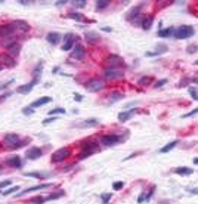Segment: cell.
Wrapping results in <instances>:
<instances>
[{
    "label": "cell",
    "instance_id": "cell-18",
    "mask_svg": "<svg viewBox=\"0 0 198 204\" xmlns=\"http://www.w3.org/2000/svg\"><path fill=\"white\" fill-rule=\"evenodd\" d=\"M164 52H167V46L158 45V47H157L155 52H147V56H157V55H161V53H164Z\"/></svg>",
    "mask_w": 198,
    "mask_h": 204
},
{
    "label": "cell",
    "instance_id": "cell-9",
    "mask_svg": "<svg viewBox=\"0 0 198 204\" xmlns=\"http://www.w3.org/2000/svg\"><path fill=\"white\" fill-rule=\"evenodd\" d=\"M37 81H39V80L34 79L33 81H30V83H27V85L19 86V87L17 89V92H18V93H21V95H27V93H30V92L33 90L34 85H37Z\"/></svg>",
    "mask_w": 198,
    "mask_h": 204
},
{
    "label": "cell",
    "instance_id": "cell-51",
    "mask_svg": "<svg viewBox=\"0 0 198 204\" xmlns=\"http://www.w3.org/2000/svg\"><path fill=\"white\" fill-rule=\"evenodd\" d=\"M143 200H145V194H142L141 197H139V198H138V203H142V201H143Z\"/></svg>",
    "mask_w": 198,
    "mask_h": 204
},
{
    "label": "cell",
    "instance_id": "cell-27",
    "mask_svg": "<svg viewBox=\"0 0 198 204\" xmlns=\"http://www.w3.org/2000/svg\"><path fill=\"white\" fill-rule=\"evenodd\" d=\"M3 62H5L7 67H15V65H17V62H15V58L9 56V55L3 56Z\"/></svg>",
    "mask_w": 198,
    "mask_h": 204
},
{
    "label": "cell",
    "instance_id": "cell-48",
    "mask_svg": "<svg viewBox=\"0 0 198 204\" xmlns=\"http://www.w3.org/2000/svg\"><path fill=\"white\" fill-rule=\"evenodd\" d=\"M74 99H75V101H81V99H83V96H81V95H79V93H75V95H74Z\"/></svg>",
    "mask_w": 198,
    "mask_h": 204
},
{
    "label": "cell",
    "instance_id": "cell-6",
    "mask_svg": "<svg viewBox=\"0 0 198 204\" xmlns=\"http://www.w3.org/2000/svg\"><path fill=\"white\" fill-rule=\"evenodd\" d=\"M124 74L121 73L120 70H115V68H107L104 71V77L107 80H117V79H121Z\"/></svg>",
    "mask_w": 198,
    "mask_h": 204
},
{
    "label": "cell",
    "instance_id": "cell-29",
    "mask_svg": "<svg viewBox=\"0 0 198 204\" xmlns=\"http://www.w3.org/2000/svg\"><path fill=\"white\" fill-rule=\"evenodd\" d=\"M25 176H31V177H39V179H45L47 177V173H25Z\"/></svg>",
    "mask_w": 198,
    "mask_h": 204
},
{
    "label": "cell",
    "instance_id": "cell-20",
    "mask_svg": "<svg viewBox=\"0 0 198 204\" xmlns=\"http://www.w3.org/2000/svg\"><path fill=\"white\" fill-rule=\"evenodd\" d=\"M175 173L182 175V176H188V175H192L194 169H189V167H177V169H175Z\"/></svg>",
    "mask_w": 198,
    "mask_h": 204
},
{
    "label": "cell",
    "instance_id": "cell-41",
    "mask_svg": "<svg viewBox=\"0 0 198 204\" xmlns=\"http://www.w3.org/2000/svg\"><path fill=\"white\" fill-rule=\"evenodd\" d=\"M33 113H34L33 108H28V107H27V108H24V109H22V114H25V115H31Z\"/></svg>",
    "mask_w": 198,
    "mask_h": 204
},
{
    "label": "cell",
    "instance_id": "cell-42",
    "mask_svg": "<svg viewBox=\"0 0 198 204\" xmlns=\"http://www.w3.org/2000/svg\"><path fill=\"white\" fill-rule=\"evenodd\" d=\"M113 188H114V189H115V191H118V189H121V188H123V182H115V183H114V185H113Z\"/></svg>",
    "mask_w": 198,
    "mask_h": 204
},
{
    "label": "cell",
    "instance_id": "cell-26",
    "mask_svg": "<svg viewBox=\"0 0 198 204\" xmlns=\"http://www.w3.org/2000/svg\"><path fill=\"white\" fill-rule=\"evenodd\" d=\"M152 22H154V18L152 17L145 18V19H143V22H142V28H143V30H149V28H151V25H152Z\"/></svg>",
    "mask_w": 198,
    "mask_h": 204
},
{
    "label": "cell",
    "instance_id": "cell-2",
    "mask_svg": "<svg viewBox=\"0 0 198 204\" xmlns=\"http://www.w3.org/2000/svg\"><path fill=\"white\" fill-rule=\"evenodd\" d=\"M71 155V149L70 148H59L58 151H55V153L52 154V157H51V160H52V163H59V161H64L65 158H68Z\"/></svg>",
    "mask_w": 198,
    "mask_h": 204
},
{
    "label": "cell",
    "instance_id": "cell-1",
    "mask_svg": "<svg viewBox=\"0 0 198 204\" xmlns=\"http://www.w3.org/2000/svg\"><path fill=\"white\" fill-rule=\"evenodd\" d=\"M194 34V28L191 27V25H182V27H179V28L175 30V34H173V37L175 39H188V37H191Z\"/></svg>",
    "mask_w": 198,
    "mask_h": 204
},
{
    "label": "cell",
    "instance_id": "cell-5",
    "mask_svg": "<svg viewBox=\"0 0 198 204\" xmlns=\"http://www.w3.org/2000/svg\"><path fill=\"white\" fill-rule=\"evenodd\" d=\"M105 64L108 65V68H117L118 67H123L124 64H123V59L118 56V55H109V56L105 59Z\"/></svg>",
    "mask_w": 198,
    "mask_h": 204
},
{
    "label": "cell",
    "instance_id": "cell-4",
    "mask_svg": "<svg viewBox=\"0 0 198 204\" xmlns=\"http://www.w3.org/2000/svg\"><path fill=\"white\" fill-rule=\"evenodd\" d=\"M104 87H105V83L99 79H92L86 83V89L89 92H99V90H102Z\"/></svg>",
    "mask_w": 198,
    "mask_h": 204
},
{
    "label": "cell",
    "instance_id": "cell-46",
    "mask_svg": "<svg viewBox=\"0 0 198 204\" xmlns=\"http://www.w3.org/2000/svg\"><path fill=\"white\" fill-rule=\"evenodd\" d=\"M12 182L11 181H3V182H0V188H5V187H9Z\"/></svg>",
    "mask_w": 198,
    "mask_h": 204
},
{
    "label": "cell",
    "instance_id": "cell-19",
    "mask_svg": "<svg viewBox=\"0 0 198 204\" xmlns=\"http://www.w3.org/2000/svg\"><path fill=\"white\" fill-rule=\"evenodd\" d=\"M19 51H21V45H18V43L12 45L11 47H9V56L17 58L18 55H19Z\"/></svg>",
    "mask_w": 198,
    "mask_h": 204
},
{
    "label": "cell",
    "instance_id": "cell-24",
    "mask_svg": "<svg viewBox=\"0 0 198 204\" xmlns=\"http://www.w3.org/2000/svg\"><path fill=\"white\" fill-rule=\"evenodd\" d=\"M135 113V109H130V111H124V113L118 114V120L120 121H127V120L132 117V114Z\"/></svg>",
    "mask_w": 198,
    "mask_h": 204
},
{
    "label": "cell",
    "instance_id": "cell-53",
    "mask_svg": "<svg viewBox=\"0 0 198 204\" xmlns=\"http://www.w3.org/2000/svg\"><path fill=\"white\" fill-rule=\"evenodd\" d=\"M7 96H9V93H6V95H2V96H0V102L3 101V99H6Z\"/></svg>",
    "mask_w": 198,
    "mask_h": 204
},
{
    "label": "cell",
    "instance_id": "cell-37",
    "mask_svg": "<svg viewBox=\"0 0 198 204\" xmlns=\"http://www.w3.org/2000/svg\"><path fill=\"white\" fill-rule=\"evenodd\" d=\"M109 98H113V101H118L120 98H123V95L118 93V92H114V93H111V96Z\"/></svg>",
    "mask_w": 198,
    "mask_h": 204
},
{
    "label": "cell",
    "instance_id": "cell-40",
    "mask_svg": "<svg viewBox=\"0 0 198 204\" xmlns=\"http://www.w3.org/2000/svg\"><path fill=\"white\" fill-rule=\"evenodd\" d=\"M101 198H102V201H104V204H107V203H108V200L111 198V192H108V194H104V195H102Z\"/></svg>",
    "mask_w": 198,
    "mask_h": 204
},
{
    "label": "cell",
    "instance_id": "cell-16",
    "mask_svg": "<svg viewBox=\"0 0 198 204\" xmlns=\"http://www.w3.org/2000/svg\"><path fill=\"white\" fill-rule=\"evenodd\" d=\"M52 101L51 96H45V98H40V99H37V101H34L33 104H31V107L33 108H37V107H41V105H46V104H49V102Z\"/></svg>",
    "mask_w": 198,
    "mask_h": 204
},
{
    "label": "cell",
    "instance_id": "cell-21",
    "mask_svg": "<svg viewBox=\"0 0 198 204\" xmlns=\"http://www.w3.org/2000/svg\"><path fill=\"white\" fill-rule=\"evenodd\" d=\"M13 24H15V27H17V28H19L21 31H22V33H27V31L30 30V25L25 22V21H15Z\"/></svg>",
    "mask_w": 198,
    "mask_h": 204
},
{
    "label": "cell",
    "instance_id": "cell-3",
    "mask_svg": "<svg viewBox=\"0 0 198 204\" xmlns=\"http://www.w3.org/2000/svg\"><path fill=\"white\" fill-rule=\"evenodd\" d=\"M17 27H15V24H3L2 27H0V39H11L13 33L17 31Z\"/></svg>",
    "mask_w": 198,
    "mask_h": 204
},
{
    "label": "cell",
    "instance_id": "cell-28",
    "mask_svg": "<svg viewBox=\"0 0 198 204\" xmlns=\"http://www.w3.org/2000/svg\"><path fill=\"white\" fill-rule=\"evenodd\" d=\"M83 148H85V151H89V153L93 154L95 151H98V148H99V147H98L96 143H86Z\"/></svg>",
    "mask_w": 198,
    "mask_h": 204
},
{
    "label": "cell",
    "instance_id": "cell-13",
    "mask_svg": "<svg viewBox=\"0 0 198 204\" xmlns=\"http://www.w3.org/2000/svg\"><path fill=\"white\" fill-rule=\"evenodd\" d=\"M51 187V183H41V185H36V187H30L27 189H24L22 192L18 194V197L19 195H22V194H27V192H33V191H40V189H46V188Z\"/></svg>",
    "mask_w": 198,
    "mask_h": 204
},
{
    "label": "cell",
    "instance_id": "cell-44",
    "mask_svg": "<svg viewBox=\"0 0 198 204\" xmlns=\"http://www.w3.org/2000/svg\"><path fill=\"white\" fill-rule=\"evenodd\" d=\"M53 121H56V117L52 115V119H46L45 121H43V124H49V123H53Z\"/></svg>",
    "mask_w": 198,
    "mask_h": 204
},
{
    "label": "cell",
    "instance_id": "cell-7",
    "mask_svg": "<svg viewBox=\"0 0 198 204\" xmlns=\"http://www.w3.org/2000/svg\"><path fill=\"white\" fill-rule=\"evenodd\" d=\"M120 141V136L118 135H105V136H102V145H105V147H113V145H115L117 142Z\"/></svg>",
    "mask_w": 198,
    "mask_h": 204
},
{
    "label": "cell",
    "instance_id": "cell-8",
    "mask_svg": "<svg viewBox=\"0 0 198 204\" xmlns=\"http://www.w3.org/2000/svg\"><path fill=\"white\" fill-rule=\"evenodd\" d=\"M75 36L71 33H68L67 36H65V39H64V45H62V51H71V47L74 46V43H75Z\"/></svg>",
    "mask_w": 198,
    "mask_h": 204
},
{
    "label": "cell",
    "instance_id": "cell-54",
    "mask_svg": "<svg viewBox=\"0 0 198 204\" xmlns=\"http://www.w3.org/2000/svg\"><path fill=\"white\" fill-rule=\"evenodd\" d=\"M65 3H68V2H65V0H64V2H56V5H59V6H61V5H65Z\"/></svg>",
    "mask_w": 198,
    "mask_h": 204
},
{
    "label": "cell",
    "instance_id": "cell-43",
    "mask_svg": "<svg viewBox=\"0 0 198 204\" xmlns=\"http://www.w3.org/2000/svg\"><path fill=\"white\" fill-rule=\"evenodd\" d=\"M86 3H87L86 0H77V2H74V5H75V6H79V7H83V6H85Z\"/></svg>",
    "mask_w": 198,
    "mask_h": 204
},
{
    "label": "cell",
    "instance_id": "cell-10",
    "mask_svg": "<svg viewBox=\"0 0 198 204\" xmlns=\"http://www.w3.org/2000/svg\"><path fill=\"white\" fill-rule=\"evenodd\" d=\"M85 55H86L85 47H83L81 45H75V47H74L73 53H71V56H73L74 59H79V61H81V59L85 58Z\"/></svg>",
    "mask_w": 198,
    "mask_h": 204
},
{
    "label": "cell",
    "instance_id": "cell-50",
    "mask_svg": "<svg viewBox=\"0 0 198 204\" xmlns=\"http://www.w3.org/2000/svg\"><path fill=\"white\" fill-rule=\"evenodd\" d=\"M191 194H198V188H192V189H188Z\"/></svg>",
    "mask_w": 198,
    "mask_h": 204
},
{
    "label": "cell",
    "instance_id": "cell-15",
    "mask_svg": "<svg viewBox=\"0 0 198 204\" xmlns=\"http://www.w3.org/2000/svg\"><path fill=\"white\" fill-rule=\"evenodd\" d=\"M46 39H47V41H49L51 45H58V43L61 41V34H58V33H49Z\"/></svg>",
    "mask_w": 198,
    "mask_h": 204
},
{
    "label": "cell",
    "instance_id": "cell-30",
    "mask_svg": "<svg viewBox=\"0 0 198 204\" xmlns=\"http://www.w3.org/2000/svg\"><path fill=\"white\" fill-rule=\"evenodd\" d=\"M108 3H109L108 0H98V2H96V7H98V9H104V7H107V6H108Z\"/></svg>",
    "mask_w": 198,
    "mask_h": 204
},
{
    "label": "cell",
    "instance_id": "cell-12",
    "mask_svg": "<svg viewBox=\"0 0 198 204\" xmlns=\"http://www.w3.org/2000/svg\"><path fill=\"white\" fill-rule=\"evenodd\" d=\"M6 166H9V167H13V169H19L21 166H22V161L21 158L15 155V157H11V158L6 160Z\"/></svg>",
    "mask_w": 198,
    "mask_h": 204
},
{
    "label": "cell",
    "instance_id": "cell-39",
    "mask_svg": "<svg viewBox=\"0 0 198 204\" xmlns=\"http://www.w3.org/2000/svg\"><path fill=\"white\" fill-rule=\"evenodd\" d=\"M189 95H191V96H192L195 101H198V93H197V90H195V89H192V87H191V89H189Z\"/></svg>",
    "mask_w": 198,
    "mask_h": 204
},
{
    "label": "cell",
    "instance_id": "cell-56",
    "mask_svg": "<svg viewBox=\"0 0 198 204\" xmlns=\"http://www.w3.org/2000/svg\"><path fill=\"white\" fill-rule=\"evenodd\" d=\"M161 204H169V203H161Z\"/></svg>",
    "mask_w": 198,
    "mask_h": 204
},
{
    "label": "cell",
    "instance_id": "cell-34",
    "mask_svg": "<svg viewBox=\"0 0 198 204\" xmlns=\"http://www.w3.org/2000/svg\"><path fill=\"white\" fill-rule=\"evenodd\" d=\"M64 195V191H58L56 194H53V195H49V197H46V200H55V198H59V197H62Z\"/></svg>",
    "mask_w": 198,
    "mask_h": 204
},
{
    "label": "cell",
    "instance_id": "cell-32",
    "mask_svg": "<svg viewBox=\"0 0 198 204\" xmlns=\"http://www.w3.org/2000/svg\"><path fill=\"white\" fill-rule=\"evenodd\" d=\"M46 198L45 197H34V198L30 200V203H36V204H41V203H45Z\"/></svg>",
    "mask_w": 198,
    "mask_h": 204
},
{
    "label": "cell",
    "instance_id": "cell-23",
    "mask_svg": "<svg viewBox=\"0 0 198 204\" xmlns=\"http://www.w3.org/2000/svg\"><path fill=\"white\" fill-rule=\"evenodd\" d=\"M173 34H175V28L169 27V28H166V30H160L158 37H170V36H173Z\"/></svg>",
    "mask_w": 198,
    "mask_h": 204
},
{
    "label": "cell",
    "instance_id": "cell-14",
    "mask_svg": "<svg viewBox=\"0 0 198 204\" xmlns=\"http://www.w3.org/2000/svg\"><path fill=\"white\" fill-rule=\"evenodd\" d=\"M85 37H86V41L90 43V45H95V43L99 41V36H98L95 31H87V33L85 34Z\"/></svg>",
    "mask_w": 198,
    "mask_h": 204
},
{
    "label": "cell",
    "instance_id": "cell-36",
    "mask_svg": "<svg viewBox=\"0 0 198 204\" xmlns=\"http://www.w3.org/2000/svg\"><path fill=\"white\" fill-rule=\"evenodd\" d=\"M18 189H19V187H12V188H9V189H7V191H5V192H3V195H11L12 192H15V191H18Z\"/></svg>",
    "mask_w": 198,
    "mask_h": 204
},
{
    "label": "cell",
    "instance_id": "cell-25",
    "mask_svg": "<svg viewBox=\"0 0 198 204\" xmlns=\"http://www.w3.org/2000/svg\"><path fill=\"white\" fill-rule=\"evenodd\" d=\"M176 145H177V141H171V142H170V143H167L166 147H163V148H161V149H160V153H161V154L169 153L170 149H173V148H175Z\"/></svg>",
    "mask_w": 198,
    "mask_h": 204
},
{
    "label": "cell",
    "instance_id": "cell-17",
    "mask_svg": "<svg viewBox=\"0 0 198 204\" xmlns=\"http://www.w3.org/2000/svg\"><path fill=\"white\" fill-rule=\"evenodd\" d=\"M18 139H19V136H18L17 133H7V135H5V142L6 143H9V145L17 143Z\"/></svg>",
    "mask_w": 198,
    "mask_h": 204
},
{
    "label": "cell",
    "instance_id": "cell-55",
    "mask_svg": "<svg viewBox=\"0 0 198 204\" xmlns=\"http://www.w3.org/2000/svg\"><path fill=\"white\" fill-rule=\"evenodd\" d=\"M194 164H198V158H194Z\"/></svg>",
    "mask_w": 198,
    "mask_h": 204
},
{
    "label": "cell",
    "instance_id": "cell-52",
    "mask_svg": "<svg viewBox=\"0 0 198 204\" xmlns=\"http://www.w3.org/2000/svg\"><path fill=\"white\" fill-rule=\"evenodd\" d=\"M188 49H189L188 52H191V53H192V52H195V49H197V47H195V46H189Z\"/></svg>",
    "mask_w": 198,
    "mask_h": 204
},
{
    "label": "cell",
    "instance_id": "cell-38",
    "mask_svg": "<svg viewBox=\"0 0 198 204\" xmlns=\"http://www.w3.org/2000/svg\"><path fill=\"white\" fill-rule=\"evenodd\" d=\"M24 143H25V142H17V143H13V145H9V148H11V149H17V148L24 147Z\"/></svg>",
    "mask_w": 198,
    "mask_h": 204
},
{
    "label": "cell",
    "instance_id": "cell-35",
    "mask_svg": "<svg viewBox=\"0 0 198 204\" xmlns=\"http://www.w3.org/2000/svg\"><path fill=\"white\" fill-rule=\"evenodd\" d=\"M68 18H71V19H75V21H83V17L80 15V13H70Z\"/></svg>",
    "mask_w": 198,
    "mask_h": 204
},
{
    "label": "cell",
    "instance_id": "cell-45",
    "mask_svg": "<svg viewBox=\"0 0 198 204\" xmlns=\"http://www.w3.org/2000/svg\"><path fill=\"white\" fill-rule=\"evenodd\" d=\"M166 83H167V80H166V79L160 80V81H157V83H155V87H161V86L166 85Z\"/></svg>",
    "mask_w": 198,
    "mask_h": 204
},
{
    "label": "cell",
    "instance_id": "cell-49",
    "mask_svg": "<svg viewBox=\"0 0 198 204\" xmlns=\"http://www.w3.org/2000/svg\"><path fill=\"white\" fill-rule=\"evenodd\" d=\"M18 3H21V5H30V3H33V2H27V0H19Z\"/></svg>",
    "mask_w": 198,
    "mask_h": 204
},
{
    "label": "cell",
    "instance_id": "cell-22",
    "mask_svg": "<svg viewBox=\"0 0 198 204\" xmlns=\"http://www.w3.org/2000/svg\"><path fill=\"white\" fill-rule=\"evenodd\" d=\"M99 123L98 119H89V120H85L83 123H80L79 127H90V126H96Z\"/></svg>",
    "mask_w": 198,
    "mask_h": 204
},
{
    "label": "cell",
    "instance_id": "cell-31",
    "mask_svg": "<svg viewBox=\"0 0 198 204\" xmlns=\"http://www.w3.org/2000/svg\"><path fill=\"white\" fill-rule=\"evenodd\" d=\"M55 114H65V109L64 108H55V109L49 111V115H55Z\"/></svg>",
    "mask_w": 198,
    "mask_h": 204
},
{
    "label": "cell",
    "instance_id": "cell-11",
    "mask_svg": "<svg viewBox=\"0 0 198 204\" xmlns=\"http://www.w3.org/2000/svg\"><path fill=\"white\" fill-rule=\"evenodd\" d=\"M41 154H43V151L40 148L33 147V148H30V149H27V158L36 160V158H39V157H41Z\"/></svg>",
    "mask_w": 198,
    "mask_h": 204
},
{
    "label": "cell",
    "instance_id": "cell-33",
    "mask_svg": "<svg viewBox=\"0 0 198 204\" xmlns=\"http://www.w3.org/2000/svg\"><path fill=\"white\" fill-rule=\"evenodd\" d=\"M151 81H152V79H151V77H142V79L139 80V85H141V86H145V85H149Z\"/></svg>",
    "mask_w": 198,
    "mask_h": 204
},
{
    "label": "cell",
    "instance_id": "cell-47",
    "mask_svg": "<svg viewBox=\"0 0 198 204\" xmlns=\"http://www.w3.org/2000/svg\"><path fill=\"white\" fill-rule=\"evenodd\" d=\"M198 113V108H195L194 111H191V113H188V114H185L183 117H191V115H194V114H197Z\"/></svg>",
    "mask_w": 198,
    "mask_h": 204
}]
</instances>
